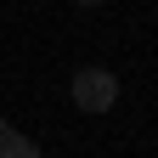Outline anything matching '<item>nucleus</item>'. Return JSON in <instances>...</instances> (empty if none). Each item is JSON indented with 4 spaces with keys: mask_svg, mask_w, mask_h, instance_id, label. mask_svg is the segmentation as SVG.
Returning <instances> with one entry per match:
<instances>
[{
    "mask_svg": "<svg viewBox=\"0 0 158 158\" xmlns=\"http://www.w3.org/2000/svg\"><path fill=\"white\" fill-rule=\"evenodd\" d=\"M118 102V79L107 68H79L73 73V107L79 113H107Z\"/></svg>",
    "mask_w": 158,
    "mask_h": 158,
    "instance_id": "nucleus-1",
    "label": "nucleus"
},
{
    "mask_svg": "<svg viewBox=\"0 0 158 158\" xmlns=\"http://www.w3.org/2000/svg\"><path fill=\"white\" fill-rule=\"evenodd\" d=\"M6 158H45V152H40V147L28 141V135H17V141H11V152H6Z\"/></svg>",
    "mask_w": 158,
    "mask_h": 158,
    "instance_id": "nucleus-2",
    "label": "nucleus"
},
{
    "mask_svg": "<svg viewBox=\"0 0 158 158\" xmlns=\"http://www.w3.org/2000/svg\"><path fill=\"white\" fill-rule=\"evenodd\" d=\"M11 141H17V130L6 124V118H0V158H6V152H11Z\"/></svg>",
    "mask_w": 158,
    "mask_h": 158,
    "instance_id": "nucleus-3",
    "label": "nucleus"
}]
</instances>
